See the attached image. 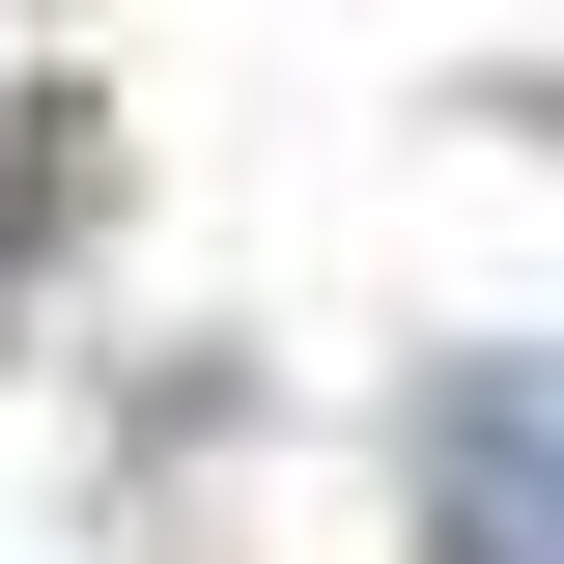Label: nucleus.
I'll return each mask as SVG.
<instances>
[{"label": "nucleus", "mask_w": 564, "mask_h": 564, "mask_svg": "<svg viewBox=\"0 0 564 564\" xmlns=\"http://www.w3.org/2000/svg\"><path fill=\"white\" fill-rule=\"evenodd\" d=\"M423 564H564V339L423 395Z\"/></svg>", "instance_id": "1"}]
</instances>
